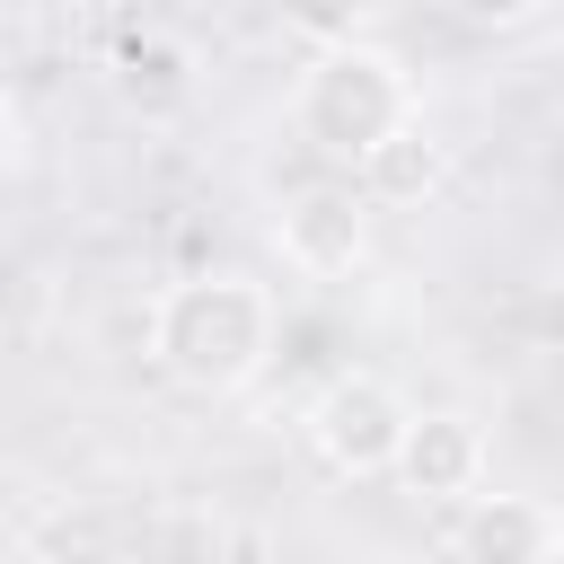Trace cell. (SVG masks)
Listing matches in <instances>:
<instances>
[{
	"instance_id": "9c48e42d",
	"label": "cell",
	"mask_w": 564,
	"mask_h": 564,
	"mask_svg": "<svg viewBox=\"0 0 564 564\" xmlns=\"http://www.w3.org/2000/svg\"><path fill=\"white\" fill-rule=\"evenodd\" d=\"M282 26H291L308 53H326V44L361 35V0H282Z\"/></svg>"
},
{
	"instance_id": "ba28073f",
	"label": "cell",
	"mask_w": 564,
	"mask_h": 564,
	"mask_svg": "<svg viewBox=\"0 0 564 564\" xmlns=\"http://www.w3.org/2000/svg\"><path fill=\"white\" fill-rule=\"evenodd\" d=\"M441 176H449V150L432 141V123H405L397 141H379V150L352 167V185H361L379 212H405V203L441 194Z\"/></svg>"
},
{
	"instance_id": "52a82bcc",
	"label": "cell",
	"mask_w": 564,
	"mask_h": 564,
	"mask_svg": "<svg viewBox=\"0 0 564 564\" xmlns=\"http://www.w3.org/2000/svg\"><path fill=\"white\" fill-rule=\"evenodd\" d=\"M106 79H115L123 106H141V115H176V106L194 97V44L167 35V26H132V35H115Z\"/></svg>"
},
{
	"instance_id": "277c9868",
	"label": "cell",
	"mask_w": 564,
	"mask_h": 564,
	"mask_svg": "<svg viewBox=\"0 0 564 564\" xmlns=\"http://www.w3.org/2000/svg\"><path fill=\"white\" fill-rule=\"evenodd\" d=\"M370 229H379V203L352 185V176H308V185H282L273 212H264V238L273 256L300 273V282H352L370 264Z\"/></svg>"
},
{
	"instance_id": "30bf717a",
	"label": "cell",
	"mask_w": 564,
	"mask_h": 564,
	"mask_svg": "<svg viewBox=\"0 0 564 564\" xmlns=\"http://www.w3.org/2000/svg\"><path fill=\"white\" fill-rule=\"evenodd\" d=\"M555 0H441V18H458L467 35H520V26H538Z\"/></svg>"
},
{
	"instance_id": "8fae6325",
	"label": "cell",
	"mask_w": 564,
	"mask_h": 564,
	"mask_svg": "<svg viewBox=\"0 0 564 564\" xmlns=\"http://www.w3.org/2000/svg\"><path fill=\"white\" fill-rule=\"evenodd\" d=\"M26 159V106H18V88L0 79V176Z\"/></svg>"
},
{
	"instance_id": "7a4b0ae2",
	"label": "cell",
	"mask_w": 564,
	"mask_h": 564,
	"mask_svg": "<svg viewBox=\"0 0 564 564\" xmlns=\"http://www.w3.org/2000/svg\"><path fill=\"white\" fill-rule=\"evenodd\" d=\"M282 123H291V141L308 159H326L335 176H352L379 141H397L405 123H423V79H414V62L397 44L344 35V44H326V53L300 62Z\"/></svg>"
},
{
	"instance_id": "5b68a950",
	"label": "cell",
	"mask_w": 564,
	"mask_h": 564,
	"mask_svg": "<svg viewBox=\"0 0 564 564\" xmlns=\"http://www.w3.org/2000/svg\"><path fill=\"white\" fill-rule=\"evenodd\" d=\"M485 476H494L485 423H476L467 405H414V432H405L388 485H397L405 502H423V511H467V502L485 494Z\"/></svg>"
},
{
	"instance_id": "3957f363",
	"label": "cell",
	"mask_w": 564,
	"mask_h": 564,
	"mask_svg": "<svg viewBox=\"0 0 564 564\" xmlns=\"http://www.w3.org/2000/svg\"><path fill=\"white\" fill-rule=\"evenodd\" d=\"M300 432H308L317 467H335V476H352V485H379V476H397V449H405V432H414V397H405L388 370H335V379L308 397Z\"/></svg>"
},
{
	"instance_id": "6da1fadb",
	"label": "cell",
	"mask_w": 564,
	"mask_h": 564,
	"mask_svg": "<svg viewBox=\"0 0 564 564\" xmlns=\"http://www.w3.org/2000/svg\"><path fill=\"white\" fill-rule=\"evenodd\" d=\"M141 352L167 388L220 405V397H247L273 352H282V300L273 282H256L247 264H203V273H176L150 291L141 308Z\"/></svg>"
},
{
	"instance_id": "8992f818",
	"label": "cell",
	"mask_w": 564,
	"mask_h": 564,
	"mask_svg": "<svg viewBox=\"0 0 564 564\" xmlns=\"http://www.w3.org/2000/svg\"><path fill=\"white\" fill-rule=\"evenodd\" d=\"M449 546H458V564H564V520H555V502L494 485L458 511Z\"/></svg>"
}]
</instances>
